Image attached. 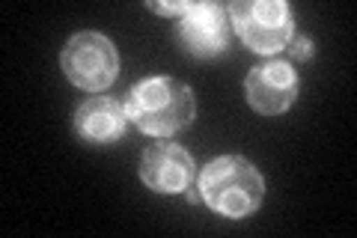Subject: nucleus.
Here are the masks:
<instances>
[{"label": "nucleus", "mask_w": 357, "mask_h": 238, "mask_svg": "<svg viewBox=\"0 0 357 238\" xmlns=\"http://www.w3.org/2000/svg\"><path fill=\"white\" fill-rule=\"evenodd\" d=\"M126 113L143 134L152 137H170L188 128L197 117V98L191 87L178 77H143L126 96Z\"/></svg>", "instance_id": "nucleus-1"}, {"label": "nucleus", "mask_w": 357, "mask_h": 238, "mask_svg": "<svg viewBox=\"0 0 357 238\" xmlns=\"http://www.w3.org/2000/svg\"><path fill=\"white\" fill-rule=\"evenodd\" d=\"M197 188L203 194L206 206L229 221L253 214L262 206L265 197L262 173L241 155H220L215 161H208L199 173Z\"/></svg>", "instance_id": "nucleus-2"}, {"label": "nucleus", "mask_w": 357, "mask_h": 238, "mask_svg": "<svg viewBox=\"0 0 357 238\" xmlns=\"http://www.w3.org/2000/svg\"><path fill=\"white\" fill-rule=\"evenodd\" d=\"M229 24L256 54L283 51L295 36V13L283 0H238L227 6Z\"/></svg>", "instance_id": "nucleus-3"}, {"label": "nucleus", "mask_w": 357, "mask_h": 238, "mask_svg": "<svg viewBox=\"0 0 357 238\" xmlns=\"http://www.w3.org/2000/svg\"><path fill=\"white\" fill-rule=\"evenodd\" d=\"M60 66L66 77L86 93H105L119 75V54L114 39L98 30H84L63 45Z\"/></svg>", "instance_id": "nucleus-4"}, {"label": "nucleus", "mask_w": 357, "mask_h": 238, "mask_svg": "<svg viewBox=\"0 0 357 238\" xmlns=\"http://www.w3.org/2000/svg\"><path fill=\"white\" fill-rule=\"evenodd\" d=\"M229 15L227 6L220 3H194L191 13L178 18L176 24V36L182 42V48L199 57V60H208V57H218L229 48Z\"/></svg>", "instance_id": "nucleus-5"}, {"label": "nucleus", "mask_w": 357, "mask_h": 238, "mask_svg": "<svg viewBox=\"0 0 357 238\" xmlns=\"http://www.w3.org/2000/svg\"><path fill=\"white\" fill-rule=\"evenodd\" d=\"M244 93H248V105L262 113V117H280L298 98V72L289 63L271 60L250 69L248 81H244Z\"/></svg>", "instance_id": "nucleus-6"}, {"label": "nucleus", "mask_w": 357, "mask_h": 238, "mask_svg": "<svg viewBox=\"0 0 357 238\" xmlns=\"http://www.w3.org/2000/svg\"><path fill=\"white\" fill-rule=\"evenodd\" d=\"M197 173L194 158L176 143H155L140 158V179L158 194H182Z\"/></svg>", "instance_id": "nucleus-7"}, {"label": "nucleus", "mask_w": 357, "mask_h": 238, "mask_svg": "<svg viewBox=\"0 0 357 238\" xmlns=\"http://www.w3.org/2000/svg\"><path fill=\"white\" fill-rule=\"evenodd\" d=\"M128 126V113L107 96L86 98L75 110V128L86 143H116Z\"/></svg>", "instance_id": "nucleus-8"}, {"label": "nucleus", "mask_w": 357, "mask_h": 238, "mask_svg": "<svg viewBox=\"0 0 357 238\" xmlns=\"http://www.w3.org/2000/svg\"><path fill=\"white\" fill-rule=\"evenodd\" d=\"M146 6L152 9V13H158V15H176V18H182V15L191 13L194 3H188V0H178V3H155V0H152V3H146Z\"/></svg>", "instance_id": "nucleus-9"}, {"label": "nucleus", "mask_w": 357, "mask_h": 238, "mask_svg": "<svg viewBox=\"0 0 357 238\" xmlns=\"http://www.w3.org/2000/svg\"><path fill=\"white\" fill-rule=\"evenodd\" d=\"M286 48L292 51L295 60H310L312 57V42H310V36H301V33H295V36L289 39Z\"/></svg>", "instance_id": "nucleus-10"}]
</instances>
